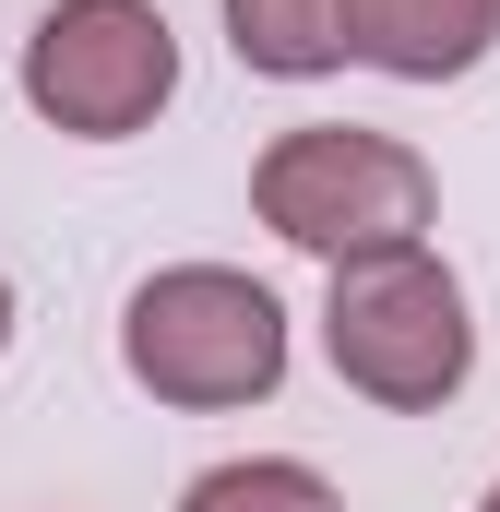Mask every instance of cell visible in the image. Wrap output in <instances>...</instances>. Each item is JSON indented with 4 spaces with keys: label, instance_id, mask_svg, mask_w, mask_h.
Segmentation results:
<instances>
[{
    "label": "cell",
    "instance_id": "6da1fadb",
    "mask_svg": "<svg viewBox=\"0 0 500 512\" xmlns=\"http://www.w3.org/2000/svg\"><path fill=\"white\" fill-rule=\"evenodd\" d=\"M250 215L310 262H370V251H429V215H441V179L417 143L358 120H310L274 131L262 167H250Z\"/></svg>",
    "mask_w": 500,
    "mask_h": 512
},
{
    "label": "cell",
    "instance_id": "277c9868",
    "mask_svg": "<svg viewBox=\"0 0 500 512\" xmlns=\"http://www.w3.org/2000/svg\"><path fill=\"white\" fill-rule=\"evenodd\" d=\"M179 96V36L155 0H48L24 36V108L72 143H131Z\"/></svg>",
    "mask_w": 500,
    "mask_h": 512
},
{
    "label": "cell",
    "instance_id": "3957f363",
    "mask_svg": "<svg viewBox=\"0 0 500 512\" xmlns=\"http://www.w3.org/2000/svg\"><path fill=\"white\" fill-rule=\"evenodd\" d=\"M322 358L334 382L393 405V417H429L453 405L465 370H477V310L453 286L441 251H370V262H334V298H322Z\"/></svg>",
    "mask_w": 500,
    "mask_h": 512
},
{
    "label": "cell",
    "instance_id": "52a82bcc",
    "mask_svg": "<svg viewBox=\"0 0 500 512\" xmlns=\"http://www.w3.org/2000/svg\"><path fill=\"white\" fill-rule=\"evenodd\" d=\"M179 512H346L334 501V477L322 465H298V453H239V465H203Z\"/></svg>",
    "mask_w": 500,
    "mask_h": 512
},
{
    "label": "cell",
    "instance_id": "ba28073f",
    "mask_svg": "<svg viewBox=\"0 0 500 512\" xmlns=\"http://www.w3.org/2000/svg\"><path fill=\"white\" fill-rule=\"evenodd\" d=\"M0 346H12V274H0Z\"/></svg>",
    "mask_w": 500,
    "mask_h": 512
},
{
    "label": "cell",
    "instance_id": "8992f818",
    "mask_svg": "<svg viewBox=\"0 0 500 512\" xmlns=\"http://www.w3.org/2000/svg\"><path fill=\"white\" fill-rule=\"evenodd\" d=\"M227 48L250 72H274V84H322V72L358 60L346 0H227Z\"/></svg>",
    "mask_w": 500,
    "mask_h": 512
},
{
    "label": "cell",
    "instance_id": "7a4b0ae2",
    "mask_svg": "<svg viewBox=\"0 0 500 512\" xmlns=\"http://www.w3.org/2000/svg\"><path fill=\"white\" fill-rule=\"evenodd\" d=\"M120 370L155 405H191V417L262 405L286 382V310L239 262H167V274L131 286V310H120Z\"/></svg>",
    "mask_w": 500,
    "mask_h": 512
},
{
    "label": "cell",
    "instance_id": "5b68a950",
    "mask_svg": "<svg viewBox=\"0 0 500 512\" xmlns=\"http://www.w3.org/2000/svg\"><path fill=\"white\" fill-rule=\"evenodd\" d=\"M346 36L393 84H465L500 48V0H346Z\"/></svg>",
    "mask_w": 500,
    "mask_h": 512
},
{
    "label": "cell",
    "instance_id": "9c48e42d",
    "mask_svg": "<svg viewBox=\"0 0 500 512\" xmlns=\"http://www.w3.org/2000/svg\"><path fill=\"white\" fill-rule=\"evenodd\" d=\"M477 512H500V489H489V501H477Z\"/></svg>",
    "mask_w": 500,
    "mask_h": 512
}]
</instances>
